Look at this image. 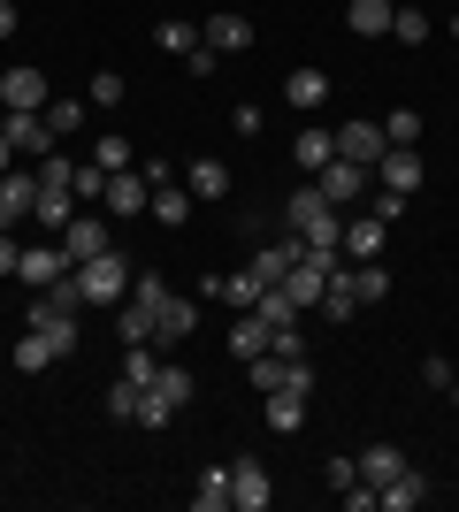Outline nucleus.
Here are the masks:
<instances>
[{"label":"nucleus","instance_id":"nucleus-1","mask_svg":"<svg viewBox=\"0 0 459 512\" xmlns=\"http://www.w3.org/2000/svg\"><path fill=\"white\" fill-rule=\"evenodd\" d=\"M284 230L306 237V245H345V214L329 207L314 184H291V199H284Z\"/></svg>","mask_w":459,"mask_h":512},{"label":"nucleus","instance_id":"nucleus-2","mask_svg":"<svg viewBox=\"0 0 459 512\" xmlns=\"http://www.w3.org/2000/svg\"><path fill=\"white\" fill-rule=\"evenodd\" d=\"M69 276H77V291H85V306H123V299H131V276H138V268H131V260H123V253H115V245H108V253L77 260Z\"/></svg>","mask_w":459,"mask_h":512},{"label":"nucleus","instance_id":"nucleus-3","mask_svg":"<svg viewBox=\"0 0 459 512\" xmlns=\"http://www.w3.org/2000/svg\"><path fill=\"white\" fill-rule=\"evenodd\" d=\"M0 115H46V69H31V62L0 69Z\"/></svg>","mask_w":459,"mask_h":512},{"label":"nucleus","instance_id":"nucleus-4","mask_svg":"<svg viewBox=\"0 0 459 512\" xmlns=\"http://www.w3.org/2000/svg\"><path fill=\"white\" fill-rule=\"evenodd\" d=\"M306 184H314V192H322L337 214H352V199H360V192L375 184V169H360V161H345V153H337V161H329L322 176H306Z\"/></svg>","mask_w":459,"mask_h":512},{"label":"nucleus","instance_id":"nucleus-5","mask_svg":"<svg viewBox=\"0 0 459 512\" xmlns=\"http://www.w3.org/2000/svg\"><path fill=\"white\" fill-rule=\"evenodd\" d=\"M62 276H69V253H62V237H46V245H23V260H16V283L46 291V283H62Z\"/></svg>","mask_w":459,"mask_h":512},{"label":"nucleus","instance_id":"nucleus-6","mask_svg":"<svg viewBox=\"0 0 459 512\" xmlns=\"http://www.w3.org/2000/svg\"><path fill=\"white\" fill-rule=\"evenodd\" d=\"M230 505L238 512H268L276 505V482H268L261 459H238V467H230Z\"/></svg>","mask_w":459,"mask_h":512},{"label":"nucleus","instance_id":"nucleus-7","mask_svg":"<svg viewBox=\"0 0 459 512\" xmlns=\"http://www.w3.org/2000/svg\"><path fill=\"white\" fill-rule=\"evenodd\" d=\"M383 245H391V222L383 214H345V260L360 268V260H383Z\"/></svg>","mask_w":459,"mask_h":512},{"label":"nucleus","instance_id":"nucleus-8","mask_svg":"<svg viewBox=\"0 0 459 512\" xmlns=\"http://www.w3.org/2000/svg\"><path fill=\"white\" fill-rule=\"evenodd\" d=\"M69 214H77V192H69L62 176H39V199H31V222H46V237L69 230Z\"/></svg>","mask_w":459,"mask_h":512},{"label":"nucleus","instance_id":"nucleus-9","mask_svg":"<svg viewBox=\"0 0 459 512\" xmlns=\"http://www.w3.org/2000/svg\"><path fill=\"white\" fill-rule=\"evenodd\" d=\"M62 253H69V268L92 260V253H108V222H100L92 207H77V214H69V230H62Z\"/></svg>","mask_w":459,"mask_h":512},{"label":"nucleus","instance_id":"nucleus-10","mask_svg":"<svg viewBox=\"0 0 459 512\" xmlns=\"http://www.w3.org/2000/svg\"><path fill=\"white\" fill-rule=\"evenodd\" d=\"M199 39H207V46L222 54V62H230V54H245V46H253V16L222 8V16H207V23H199Z\"/></svg>","mask_w":459,"mask_h":512},{"label":"nucleus","instance_id":"nucleus-11","mask_svg":"<svg viewBox=\"0 0 459 512\" xmlns=\"http://www.w3.org/2000/svg\"><path fill=\"white\" fill-rule=\"evenodd\" d=\"M375 184H383V192H406V199H414V192H421V146H391L383 161H375Z\"/></svg>","mask_w":459,"mask_h":512},{"label":"nucleus","instance_id":"nucleus-12","mask_svg":"<svg viewBox=\"0 0 459 512\" xmlns=\"http://www.w3.org/2000/svg\"><path fill=\"white\" fill-rule=\"evenodd\" d=\"M337 153L360 161V169H375V161L391 153V138H383V123H337Z\"/></svg>","mask_w":459,"mask_h":512},{"label":"nucleus","instance_id":"nucleus-13","mask_svg":"<svg viewBox=\"0 0 459 512\" xmlns=\"http://www.w3.org/2000/svg\"><path fill=\"white\" fill-rule=\"evenodd\" d=\"M31 199H39V176H31V169H8V176H0V230L31 222Z\"/></svg>","mask_w":459,"mask_h":512},{"label":"nucleus","instance_id":"nucleus-14","mask_svg":"<svg viewBox=\"0 0 459 512\" xmlns=\"http://www.w3.org/2000/svg\"><path fill=\"white\" fill-rule=\"evenodd\" d=\"M100 207L131 222V214H146V207H153V184H146L138 169H115V176H108V199H100Z\"/></svg>","mask_w":459,"mask_h":512},{"label":"nucleus","instance_id":"nucleus-15","mask_svg":"<svg viewBox=\"0 0 459 512\" xmlns=\"http://www.w3.org/2000/svg\"><path fill=\"white\" fill-rule=\"evenodd\" d=\"M291 161H299V176H322L329 161H337V130H322V123H306L299 138H291Z\"/></svg>","mask_w":459,"mask_h":512},{"label":"nucleus","instance_id":"nucleus-16","mask_svg":"<svg viewBox=\"0 0 459 512\" xmlns=\"http://www.w3.org/2000/svg\"><path fill=\"white\" fill-rule=\"evenodd\" d=\"M23 329H39L46 344H54V360H69V352H77V314H54V306H31V314H23Z\"/></svg>","mask_w":459,"mask_h":512},{"label":"nucleus","instance_id":"nucleus-17","mask_svg":"<svg viewBox=\"0 0 459 512\" xmlns=\"http://www.w3.org/2000/svg\"><path fill=\"white\" fill-rule=\"evenodd\" d=\"M192 207H199V199L192 192H184V176H169V184H153V222H161V230H184V222H192Z\"/></svg>","mask_w":459,"mask_h":512},{"label":"nucleus","instance_id":"nucleus-18","mask_svg":"<svg viewBox=\"0 0 459 512\" xmlns=\"http://www.w3.org/2000/svg\"><path fill=\"white\" fill-rule=\"evenodd\" d=\"M414 467V459H406V451L398 444H368L360 451V482H368V490H383V482H398V474Z\"/></svg>","mask_w":459,"mask_h":512},{"label":"nucleus","instance_id":"nucleus-19","mask_svg":"<svg viewBox=\"0 0 459 512\" xmlns=\"http://www.w3.org/2000/svg\"><path fill=\"white\" fill-rule=\"evenodd\" d=\"M199 329V306H184V299H161V314H153V344L169 352V344H184Z\"/></svg>","mask_w":459,"mask_h":512},{"label":"nucleus","instance_id":"nucleus-20","mask_svg":"<svg viewBox=\"0 0 459 512\" xmlns=\"http://www.w3.org/2000/svg\"><path fill=\"white\" fill-rule=\"evenodd\" d=\"M284 100L291 107H299V115H314V107H329V77H322V69H291V77H284Z\"/></svg>","mask_w":459,"mask_h":512},{"label":"nucleus","instance_id":"nucleus-21","mask_svg":"<svg viewBox=\"0 0 459 512\" xmlns=\"http://www.w3.org/2000/svg\"><path fill=\"white\" fill-rule=\"evenodd\" d=\"M0 130H8V146H16L23 161L54 146V130H46V115H0Z\"/></svg>","mask_w":459,"mask_h":512},{"label":"nucleus","instance_id":"nucleus-22","mask_svg":"<svg viewBox=\"0 0 459 512\" xmlns=\"http://www.w3.org/2000/svg\"><path fill=\"white\" fill-rule=\"evenodd\" d=\"M184 192L192 199H230V169H222L215 153H199L192 169H184Z\"/></svg>","mask_w":459,"mask_h":512},{"label":"nucleus","instance_id":"nucleus-23","mask_svg":"<svg viewBox=\"0 0 459 512\" xmlns=\"http://www.w3.org/2000/svg\"><path fill=\"white\" fill-rule=\"evenodd\" d=\"M261 406H268V428H276V436H299L306 428V390H268Z\"/></svg>","mask_w":459,"mask_h":512},{"label":"nucleus","instance_id":"nucleus-24","mask_svg":"<svg viewBox=\"0 0 459 512\" xmlns=\"http://www.w3.org/2000/svg\"><path fill=\"white\" fill-rule=\"evenodd\" d=\"M391 8H398V0H352V8H345L352 39H391Z\"/></svg>","mask_w":459,"mask_h":512},{"label":"nucleus","instance_id":"nucleus-25","mask_svg":"<svg viewBox=\"0 0 459 512\" xmlns=\"http://www.w3.org/2000/svg\"><path fill=\"white\" fill-rule=\"evenodd\" d=\"M153 398H169V406L176 413H184V406H192V398H199V383H192V367H169V360H161V375H153Z\"/></svg>","mask_w":459,"mask_h":512},{"label":"nucleus","instance_id":"nucleus-26","mask_svg":"<svg viewBox=\"0 0 459 512\" xmlns=\"http://www.w3.org/2000/svg\"><path fill=\"white\" fill-rule=\"evenodd\" d=\"M192 505H199V512H230V467H199Z\"/></svg>","mask_w":459,"mask_h":512},{"label":"nucleus","instance_id":"nucleus-27","mask_svg":"<svg viewBox=\"0 0 459 512\" xmlns=\"http://www.w3.org/2000/svg\"><path fill=\"white\" fill-rule=\"evenodd\" d=\"M153 46L184 62V54H192V46H199V23H184V16H161V23H153Z\"/></svg>","mask_w":459,"mask_h":512},{"label":"nucleus","instance_id":"nucleus-28","mask_svg":"<svg viewBox=\"0 0 459 512\" xmlns=\"http://www.w3.org/2000/svg\"><path fill=\"white\" fill-rule=\"evenodd\" d=\"M230 352H238V360H261V352H268V321L238 314V321H230Z\"/></svg>","mask_w":459,"mask_h":512},{"label":"nucleus","instance_id":"nucleus-29","mask_svg":"<svg viewBox=\"0 0 459 512\" xmlns=\"http://www.w3.org/2000/svg\"><path fill=\"white\" fill-rule=\"evenodd\" d=\"M421 497H429V490H421V474L406 467V474H398V482H383V490H375V505H383V512H414Z\"/></svg>","mask_w":459,"mask_h":512},{"label":"nucleus","instance_id":"nucleus-30","mask_svg":"<svg viewBox=\"0 0 459 512\" xmlns=\"http://www.w3.org/2000/svg\"><path fill=\"white\" fill-rule=\"evenodd\" d=\"M46 367H54V344H46L39 329H23L16 337V375H46Z\"/></svg>","mask_w":459,"mask_h":512},{"label":"nucleus","instance_id":"nucleus-31","mask_svg":"<svg viewBox=\"0 0 459 512\" xmlns=\"http://www.w3.org/2000/svg\"><path fill=\"white\" fill-rule=\"evenodd\" d=\"M92 123V100H46V130L54 138H69V130H85Z\"/></svg>","mask_w":459,"mask_h":512},{"label":"nucleus","instance_id":"nucleus-32","mask_svg":"<svg viewBox=\"0 0 459 512\" xmlns=\"http://www.w3.org/2000/svg\"><path fill=\"white\" fill-rule=\"evenodd\" d=\"M115 337H123V344H153V306L123 299V314H115Z\"/></svg>","mask_w":459,"mask_h":512},{"label":"nucleus","instance_id":"nucleus-33","mask_svg":"<svg viewBox=\"0 0 459 512\" xmlns=\"http://www.w3.org/2000/svg\"><path fill=\"white\" fill-rule=\"evenodd\" d=\"M92 161H100V169H138V153H131V138H123V130H100V146H92Z\"/></svg>","mask_w":459,"mask_h":512},{"label":"nucleus","instance_id":"nucleus-34","mask_svg":"<svg viewBox=\"0 0 459 512\" xmlns=\"http://www.w3.org/2000/svg\"><path fill=\"white\" fill-rule=\"evenodd\" d=\"M138 398H146V383L115 375V383H108V421H138Z\"/></svg>","mask_w":459,"mask_h":512},{"label":"nucleus","instance_id":"nucleus-35","mask_svg":"<svg viewBox=\"0 0 459 512\" xmlns=\"http://www.w3.org/2000/svg\"><path fill=\"white\" fill-rule=\"evenodd\" d=\"M69 192H77V207H100V199H108V169H100V161H85V169L69 176Z\"/></svg>","mask_w":459,"mask_h":512},{"label":"nucleus","instance_id":"nucleus-36","mask_svg":"<svg viewBox=\"0 0 459 512\" xmlns=\"http://www.w3.org/2000/svg\"><path fill=\"white\" fill-rule=\"evenodd\" d=\"M391 39H398V46H421V39H429V16L398 0V8H391Z\"/></svg>","mask_w":459,"mask_h":512},{"label":"nucleus","instance_id":"nucleus-37","mask_svg":"<svg viewBox=\"0 0 459 512\" xmlns=\"http://www.w3.org/2000/svg\"><path fill=\"white\" fill-rule=\"evenodd\" d=\"M383 138H391V146H421V115L414 107H391V115H383Z\"/></svg>","mask_w":459,"mask_h":512},{"label":"nucleus","instance_id":"nucleus-38","mask_svg":"<svg viewBox=\"0 0 459 512\" xmlns=\"http://www.w3.org/2000/svg\"><path fill=\"white\" fill-rule=\"evenodd\" d=\"M268 352H276V360H306V337H299V321H276V329H268Z\"/></svg>","mask_w":459,"mask_h":512},{"label":"nucleus","instance_id":"nucleus-39","mask_svg":"<svg viewBox=\"0 0 459 512\" xmlns=\"http://www.w3.org/2000/svg\"><path fill=\"white\" fill-rule=\"evenodd\" d=\"M123 92H131V85H123L115 69H100V77L85 85V100H92V107H123Z\"/></svg>","mask_w":459,"mask_h":512},{"label":"nucleus","instance_id":"nucleus-40","mask_svg":"<svg viewBox=\"0 0 459 512\" xmlns=\"http://www.w3.org/2000/svg\"><path fill=\"white\" fill-rule=\"evenodd\" d=\"M230 130H238V138H261V130H268V115H261L253 100H245V107H230Z\"/></svg>","mask_w":459,"mask_h":512},{"label":"nucleus","instance_id":"nucleus-41","mask_svg":"<svg viewBox=\"0 0 459 512\" xmlns=\"http://www.w3.org/2000/svg\"><path fill=\"white\" fill-rule=\"evenodd\" d=\"M131 299H138V306H153V314H161V299H169V283H161V276H131Z\"/></svg>","mask_w":459,"mask_h":512},{"label":"nucleus","instance_id":"nucleus-42","mask_svg":"<svg viewBox=\"0 0 459 512\" xmlns=\"http://www.w3.org/2000/svg\"><path fill=\"white\" fill-rule=\"evenodd\" d=\"M169 398H153V390H146V398H138V428H169Z\"/></svg>","mask_w":459,"mask_h":512},{"label":"nucleus","instance_id":"nucleus-43","mask_svg":"<svg viewBox=\"0 0 459 512\" xmlns=\"http://www.w3.org/2000/svg\"><path fill=\"white\" fill-rule=\"evenodd\" d=\"M322 474H329V490L345 497V490H352V482H360V459H329V467H322Z\"/></svg>","mask_w":459,"mask_h":512},{"label":"nucleus","instance_id":"nucleus-44","mask_svg":"<svg viewBox=\"0 0 459 512\" xmlns=\"http://www.w3.org/2000/svg\"><path fill=\"white\" fill-rule=\"evenodd\" d=\"M184 69H192V77H215V69H222V54H215V46H207V39H199L192 54H184Z\"/></svg>","mask_w":459,"mask_h":512},{"label":"nucleus","instance_id":"nucleus-45","mask_svg":"<svg viewBox=\"0 0 459 512\" xmlns=\"http://www.w3.org/2000/svg\"><path fill=\"white\" fill-rule=\"evenodd\" d=\"M452 375H459V367L444 360V352H437V360H421V383H429V390H452Z\"/></svg>","mask_w":459,"mask_h":512},{"label":"nucleus","instance_id":"nucleus-46","mask_svg":"<svg viewBox=\"0 0 459 512\" xmlns=\"http://www.w3.org/2000/svg\"><path fill=\"white\" fill-rule=\"evenodd\" d=\"M368 214H383V222H398V214H406V192H375V207Z\"/></svg>","mask_w":459,"mask_h":512},{"label":"nucleus","instance_id":"nucleus-47","mask_svg":"<svg viewBox=\"0 0 459 512\" xmlns=\"http://www.w3.org/2000/svg\"><path fill=\"white\" fill-rule=\"evenodd\" d=\"M16 260H23V245H16V230H0V276H16Z\"/></svg>","mask_w":459,"mask_h":512},{"label":"nucleus","instance_id":"nucleus-48","mask_svg":"<svg viewBox=\"0 0 459 512\" xmlns=\"http://www.w3.org/2000/svg\"><path fill=\"white\" fill-rule=\"evenodd\" d=\"M16 23H23V16H16V0H0V39H16Z\"/></svg>","mask_w":459,"mask_h":512},{"label":"nucleus","instance_id":"nucleus-49","mask_svg":"<svg viewBox=\"0 0 459 512\" xmlns=\"http://www.w3.org/2000/svg\"><path fill=\"white\" fill-rule=\"evenodd\" d=\"M16 161H23V153H16V146H8V130H0V176L16 169Z\"/></svg>","mask_w":459,"mask_h":512},{"label":"nucleus","instance_id":"nucleus-50","mask_svg":"<svg viewBox=\"0 0 459 512\" xmlns=\"http://www.w3.org/2000/svg\"><path fill=\"white\" fill-rule=\"evenodd\" d=\"M452 406H459V375H452Z\"/></svg>","mask_w":459,"mask_h":512}]
</instances>
